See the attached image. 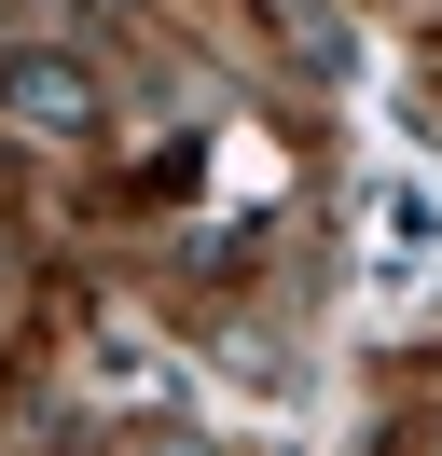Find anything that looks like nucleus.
<instances>
[{
	"instance_id": "nucleus-1",
	"label": "nucleus",
	"mask_w": 442,
	"mask_h": 456,
	"mask_svg": "<svg viewBox=\"0 0 442 456\" xmlns=\"http://www.w3.org/2000/svg\"><path fill=\"white\" fill-rule=\"evenodd\" d=\"M0 111H14L28 139H83L110 97H97V69H83V56H55V42H42V56H0Z\"/></svg>"
}]
</instances>
